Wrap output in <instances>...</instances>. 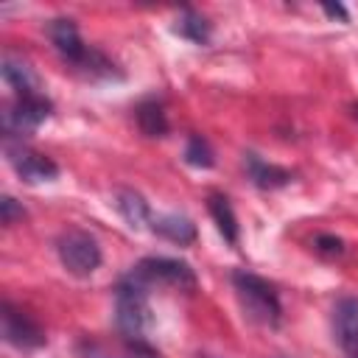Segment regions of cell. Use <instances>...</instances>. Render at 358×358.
<instances>
[{
	"mask_svg": "<svg viewBox=\"0 0 358 358\" xmlns=\"http://www.w3.org/2000/svg\"><path fill=\"white\" fill-rule=\"evenodd\" d=\"M115 322L123 338H140L154 322L148 305V288L131 274L120 277V282L115 285Z\"/></svg>",
	"mask_w": 358,
	"mask_h": 358,
	"instance_id": "2",
	"label": "cell"
},
{
	"mask_svg": "<svg viewBox=\"0 0 358 358\" xmlns=\"http://www.w3.org/2000/svg\"><path fill=\"white\" fill-rule=\"evenodd\" d=\"M207 210H210V215H213L218 232L224 235V241H227L229 246H238V235H241V229H238V218H235V210H232L229 199H227L224 193H210V199H207Z\"/></svg>",
	"mask_w": 358,
	"mask_h": 358,
	"instance_id": "14",
	"label": "cell"
},
{
	"mask_svg": "<svg viewBox=\"0 0 358 358\" xmlns=\"http://www.w3.org/2000/svg\"><path fill=\"white\" fill-rule=\"evenodd\" d=\"M232 288L238 294V302H241L246 319H252L260 327H280L282 305H280V296L268 280L238 268V271H232Z\"/></svg>",
	"mask_w": 358,
	"mask_h": 358,
	"instance_id": "1",
	"label": "cell"
},
{
	"mask_svg": "<svg viewBox=\"0 0 358 358\" xmlns=\"http://www.w3.org/2000/svg\"><path fill=\"white\" fill-rule=\"evenodd\" d=\"M0 333H3V341H8L17 350H39L48 341L45 330L25 310L14 308L11 302L0 305Z\"/></svg>",
	"mask_w": 358,
	"mask_h": 358,
	"instance_id": "7",
	"label": "cell"
},
{
	"mask_svg": "<svg viewBox=\"0 0 358 358\" xmlns=\"http://www.w3.org/2000/svg\"><path fill=\"white\" fill-rule=\"evenodd\" d=\"M313 246H316V252H322V255H327V257L344 255V241H341L338 235H330V232L316 235V238H313Z\"/></svg>",
	"mask_w": 358,
	"mask_h": 358,
	"instance_id": "20",
	"label": "cell"
},
{
	"mask_svg": "<svg viewBox=\"0 0 358 358\" xmlns=\"http://www.w3.org/2000/svg\"><path fill=\"white\" fill-rule=\"evenodd\" d=\"M243 165H246V173L252 179V185L260 187V190H277V187H285L291 182V171L266 162L255 151H246L243 154Z\"/></svg>",
	"mask_w": 358,
	"mask_h": 358,
	"instance_id": "11",
	"label": "cell"
},
{
	"mask_svg": "<svg viewBox=\"0 0 358 358\" xmlns=\"http://www.w3.org/2000/svg\"><path fill=\"white\" fill-rule=\"evenodd\" d=\"M333 333L347 358H358V299L344 296L333 308Z\"/></svg>",
	"mask_w": 358,
	"mask_h": 358,
	"instance_id": "9",
	"label": "cell"
},
{
	"mask_svg": "<svg viewBox=\"0 0 358 358\" xmlns=\"http://www.w3.org/2000/svg\"><path fill=\"white\" fill-rule=\"evenodd\" d=\"M22 218H25L22 204H20L14 196H3V199H0V221H3L6 227H14V224H20Z\"/></svg>",
	"mask_w": 358,
	"mask_h": 358,
	"instance_id": "18",
	"label": "cell"
},
{
	"mask_svg": "<svg viewBox=\"0 0 358 358\" xmlns=\"http://www.w3.org/2000/svg\"><path fill=\"white\" fill-rule=\"evenodd\" d=\"M78 352H81V358H112L109 352H103L98 344H90V341H81L78 344Z\"/></svg>",
	"mask_w": 358,
	"mask_h": 358,
	"instance_id": "21",
	"label": "cell"
},
{
	"mask_svg": "<svg viewBox=\"0 0 358 358\" xmlns=\"http://www.w3.org/2000/svg\"><path fill=\"white\" fill-rule=\"evenodd\" d=\"M50 115H53V103L42 92L17 95L11 103L3 106V134L6 140H22L25 134H34Z\"/></svg>",
	"mask_w": 358,
	"mask_h": 358,
	"instance_id": "4",
	"label": "cell"
},
{
	"mask_svg": "<svg viewBox=\"0 0 358 358\" xmlns=\"http://www.w3.org/2000/svg\"><path fill=\"white\" fill-rule=\"evenodd\" d=\"M129 274L134 280H140L145 288L168 285V288H179V291H193L199 285V277H196L190 263L176 260V257H162V255L143 257L137 266H131Z\"/></svg>",
	"mask_w": 358,
	"mask_h": 358,
	"instance_id": "3",
	"label": "cell"
},
{
	"mask_svg": "<svg viewBox=\"0 0 358 358\" xmlns=\"http://www.w3.org/2000/svg\"><path fill=\"white\" fill-rule=\"evenodd\" d=\"M0 76H3V81H6L17 95H39V92H42V81H39L36 70H34L22 56L6 53L3 62H0Z\"/></svg>",
	"mask_w": 358,
	"mask_h": 358,
	"instance_id": "10",
	"label": "cell"
},
{
	"mask_svg": "<svg viewBox=\"0 0 358 358\" xmlns=\"http://www.w3.org/2000/svg\"><path fill=\"white\" fill-rule=\"evenodd\" d=\"M123 350H126V358H162L157 352V347H151L143 336L140 338H123Z\"/></svg>",
	"mask_w": 358,
	"mask_h": 358,
	"instance_id": "19",
	"label": "cell"
},
{
	"mask_svg": "<svg viewBox=\"0 0 358 358\" xmlns=\"http://www.w3.org/2000/svg\"><path fill=\"white\" fill-rule=\"evenodd\" d=\"M322 8H324L327 17H338L341 22H350V14H347V8L341 3H322Z\"/></svg>",
	"mask_w": 358,
	"mask_h": 358,
	"instance_id": "22",
	"label": "cell"
},
{
	"mask_svg": "<svg viewBox=\"0 0 358 358\" xmlns=\"http://www.w3.org/2000/svg\"><path fill=\"white\" fill-rule=\"evenodd\" d=\"M48 39L53 42L56 53H59L67 64H73V70L84 62V56H87V50H90V45L81 42L78 25H76L70 17H56V20H50V22H48Z\"/></svg>",
	"mask_w": 358,
	"mask_h": 358,
	"instance_id": "8",
	"label": "cell"
},
{
	"mask_svg": "<svg viewBox=\"0 0 358 358\" xmlns=\"http://www.w3.org/2000/svg\"><path fill=\"white\" fill-rule=\"evenodd\" d=\"M151 232H157L159 238L171 241V243H179V246H187L196 241V224L182 215V213H162V215H154L151 218Z\"/></svg>",
	"mask_w": 358,
	"mask_h": 358,
	"instance_id": "13",
	"label": "cell"
},
{
	"mask_svg": "<svg viewBox=\"0 0 358 358\" xmlns=\"http://www.w3.org/2000/svg\"><path fill=\"white\" fill-rule=\"evenodd\" d=\"M185 162L193 168H213L215 165V154L210 148V143L201 134H190L187 145H185Z\"/></svg>",
	"mask_w": 358,
	"mask_h": 358,
	"instance_id": "17",
	"label": "cell"
},
{
	"mask_svg": "<svg viewBox=\"0 0 358 358\" xmlns=\"http://www.w3.org/2000/svg\"><path fill=\"white\" fill-rule=\"evenodd\" d=\"M6 159L11 162L14 173L28 185L53 182L59 176V165L48 154L34 151L31 145H25L22 140H6Z\"/></svg>",
	"mask_w": 358,
	"mask_h": 358,
	"instance_id": "6",
	"label": "cell"
},
{
	"mask_svg": "<svg viewBox=\"0 0 358 358\" xmlns=\"http://www.w3.org/2000/svg\"><path fill=\"white\" fill-rule=\"evenodd\" d=\"M352 112H355V117H358V103H355V106H352Z\"/></svg>",
	"mask_w": 358,
	"mask_h": 358,
	"instance_id": "23",
	"label": "cell"
},
{
	"mask_svg": "<svg viewBox=\"0 0 358 358\" xmlns=\"http://www.w3.org/2000/svg\"><path fill=\"white\" fill-rule=\"evenodd\" d=\"M173 31H176L182 39H190V42H196V45H207V42H210V34H213V25H210L207 17L199 14L196 8H182V14L176 17Z\"/></svg>",
	"mask_w": 358,
	"mask_h": 358,
	"instance_id": "16",
	"label": "cell"
},
{
	"mask_svg": "<svg viewBox=\"0 0 358 358\" xmlns=\"http://www.w3.org/2000/svg\"><path fill=\"white\" fill-rule=\"evenodd\" d=\"M134 117H137V126H140V131L145 134V137H165L168 134V115H165V109H162V103L159 101H154V98H148V101H143V103H137V109H134Z\"/></svg>",
	"mask_w": 358,
	"mask_h": 358,
	"instance_id": "15",
	"label": "cell"
},
{
	"mask_svg": "<svg viewBox=\"0 0 358 358\" xmlns=\"http://www.w3.org/2000/svg\"><path fill=\"white\" fill-rule=\"evenodd\" d=\"M115 210L120 213V218H123L131 229H145V227H151L154 213H151L148 201L143 199V193H137V190H131V187H117V190H115Z\"/></svg>",
	"mask_w": 358,
	"mask_h": 358,
	"instance_id": "12",
	"label": "cell"
},
{
	"mask_svg": "<svg viewBox=\"0 0 358 358\" xmlns=\"http://www.w3.org/2000/svg\"><path fill=\"white\" fill-rule=\"evenodd\" d=\"M56 255L62 260V266L73 274V277H90L101 268V246L98 241L84 232V229H67L56 238Z\"/></svg>",
	"mask_w": 358,
	"mask_h": 358,
	"instance_id": "5",
	"label": "cell"
}]
</instances>
